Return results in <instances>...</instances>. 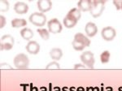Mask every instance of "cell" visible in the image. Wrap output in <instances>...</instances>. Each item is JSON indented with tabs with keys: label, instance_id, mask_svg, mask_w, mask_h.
Here are the masks:
<instances>
[{
	"label": "cell",
	"instance_id": "obj_8",
	"mask_svg": "<svg viewBox=\"0 0 122 91\" xmlns=\"http://www.w3.org/2000/svg\"><path fill=\"white\" fill-rule=\"evenodd\" d=\"M26 51L30 55H37L40 51V46L37 41H29L26 45Z\"/></svg>",
	"mask_w": 122,
	"mask_h": 91
},
{
	"label": "cell",
	"instance_id": "obj_27",
	"mask_svg": "<svg viewBox=\"0 0 122 91\" xmlns=\"http://www.w3.org/2000/svg\"><path fill=\"white\" fill-rule=\"evenodd\" d=\"M86 68V67L84 66L83 64H75L74 65V69H85Z\"/></svg>",
	"mask_w": 122,
	"mask_h": 91
},
{
	"label": "cell",
	"instance_id": "obj_20",
	"mask_svg": "<svg viewBox=\"0 0 122 91\" xmlns=\"http://www.w3.org/2000/svg\"><path fill=\"white\" fill-rule=\"evenodd\" d=\"M111 54L108 51H104L101 55H100V61L102 64H107L109 62Z\"/></svg>",
	"mask_w": 122,
	"mask_h": 91
},
{
	"label": "cell",
	"instance_id": "obj_1",
	"mask_svg": "<svg viewBox=\"0 0 122 91\" xmlns=\"http://www.w3.org/2000/svg\"><path fill=\"white\" fill-rule=\"evenodd\" d=\"M105 1L97 0V1H92L91 7H90V12L94 18L99 17L103 12L105 9Z\"/></svg>",
	"mask_w": 122,
	"mask_h": 91
},
{
	"label": "cell",
	"instance_id": "obj_18",
	"mask_svg": "<svg viewBox=\"0 0 122 91\" xmlns=\"http://www.w3.org/2000/svg\"><path fill=\"white\" fill-rule=\"evenodd\" d=\"M76 23H77L76 21L70 19L69 17H68V16H65L64 19V25L67 29H72V28H73L76 25Z\"/></svg>",
	"mask_w": 122,
	"mask_h": 91
},
{
	"label": "cell",
	"instance_id": "obj_25",
	"mask_svg": "<svg viewBox=\"0 0 122 91\" xmlns=\"http://www.w3.org/2000/svg\"><path fill=\"white\" fill-rule=\"evenodd\" d=\"M113 4L116 6L117 10H120L122 7V1H113Z\"/></svg>",
	"mask_w": 122,
	"mask_h": 91
},
{
	"label": "cell",
	"instance_id": "obj_19",
	"mask_svg": "<svg viewBox=\"0 0 122 91\" xmlns=\"http://www.w3.org/2000/svg\"><path fill=\"white\" fill-rule=\"evenodd\" d=\"M37 32L38 33V34L40 35V37H42V40L44 41H46L49 39V37H50V32H49L47 29H37Z\"/></svg>",
	"mask_w": 122,
	"mask_h": 91
},
{
	"label": "cell",
	"instance_id": "obj_24",
	"mask_svg": "<svg viewBox=\"0 0 122 91\" xmlns=\"http://www.w3.org/2000/svg\"><path fill=\"white\" fill-rule=\"evenodd\" d=\"M5 25H6V18L4 16H3V15H1L0 16V28L3 29L5 26Z\"/></svg>",
	"mask_w": 122,
	"mask_h": 91
},
{
	"label": "cell",
	"instance_id": "obj_23",
	"mask_svg": "<svg viewBox=\"0 0 122 91\" xmlns=\"http://www.w3.org/2000/svg\"><path fill=\"white\" fill-rule=\"evenodd\" d=\"M60 66L56 61H53V62H51L50 64H48L46 65V70H50V69H60Z\"/></svg>",
	"mask_w": 122,
	"mask_h": 91
},
{
	"label": "cell",
	"instance_id": "obj_21",
	"mask_svg": "<svg viewBox=\"0 0 122 91\" xmlns=\"http://www.w3.org/2000/svg\"><path fill=\"white\" fill-rule=\"evenodd\" d=\"M72 47H73L74 50L78 51H83V50H84V48H85V47H86L83 44H82L81 42H80L79 41H76V40H75V39H73V41H72Z\"/></svg>",
	"mask_w": 122,
	"mask_h": 91
},
{
	"label": "cell",
	"instance_id": "obj_16",
	"mask_svg": "<svg viewBox=\"0 0 122 91\" xmlns=\"http://www.w3.org/2000/svg\"><path fill=\"white\" fill-rule=\"evenodd\" d=\"M20 35L23 39L29 41L33 37V32L29 28H24L20 31Z\"/></svg>",
	"mask_w": 122,
	"mask_h": 91
},
{
	"label": "cell",
	"instance_id": "obj_2",
	"mask_svg": "<svg viewBox=\"0 0 122 91\" xmlns=\"http://www.w3.org/2000/svg\"><path fill=\"white\" fill-rule=\"evenodd\" d=\"M13 62H14L15 67L18 69H26L28 68L29 64L28 56L26 55L23 54V53H20V54L15 55Z\"/></svg>",
	"mask_w": 122,
	"mask_h": 91
},
{
	"label": "cell",
	"instance_id": "obj_14",
	"mask_svg": "<svg viewBox=\"0 0 122 91\" xmlns=\"http://www.w3.org/2000/svg\"><path fill=\"white\" fill-rule=\"evenodd\" d=\"M74 39L76 41H79L80 42H81L85 46H89L90 45V41L89 40L86 36H85L83 33H76L75 36H74Z\"/></svg>",
	"mask_w": 122,
	"mask_h": 91
},
{
	"label": "cell",
	"instance_id": "obj_13",
	"mask_svg": "<svg viewBox=\"0 0 122 91\" xmlns=\"http://www.w3.org/2000/svg\"><path fill=\"white\" fill-rule=\"evenodd\" d=\"M91 3L92 1H90V0H81L77 3L78 9L81 11H90L91 7Z\"/></svg>",
	"mask_w": 122,
	"mask_h": 91
},
{
	"label": "cell",
	"instance_id": "obj_3",
	"mask_svg": "<svg viewBox=\"0 0 122 91\" xmlns=\"http://www.w3.org/2000/svg\"><path fill=\"white\" fill-rule=\"evenodd\" d=\"M29 21L37 27H42L46 22V16L42 12H34L29 16Z\"/></svg>",
	"mask_w": 122,
	"mask_h": 91
},
{
	"label": "cell",
	"instance_id": "obj_28",
	"mask_svg": "<svg viewBox=\"0 0 122 91\" xmlns=\"http://www.w3.org/2000/svg\"><path fill=\"white\" fill-rule=\"evenodd\" d=\"M121 10H122V7H121Z\"/></svg>",
	"mask_w": 122,
	"mask_h": 91
},
{
	"label": "cell",
	"instance_id": "obj_15",
	"mask_svg": "<svg viewBox=\"0 0 122 91\" xmlns=\"http://www.w3.org/2000/svg\"><path fill=\"white\" fill-rule=\"evenodd\" d=\"M50 56L55 61H58L62 58L63 56V51L60 48H53L50 51Z\"/></svg>",
	"mask_w": 122,
	"mask_h": 91
},
{
	"label": "cell",
	"instance_id": "obj_11",
	"mask_svg": "<svg viewBox=\"0 0 122 91\" xmlns=\"http://www.w3.org/2000/svg\"><path fill=\"white\" fill-rule=\"evenodd\" d=\"M14 10L17 14L23 15V14L27 13L29 10V7L26 3H23V2H18L14 5Z\"/></svg>",
	"mask_w": 122,
	"mask_h": 91
},
{
	"label": "cell",
	"instance_id": "obj_7",
	"mask_svg": "<svg viewBox=\"0 0 122 91\" xmlns=\"http://www.w3.org/2000/svg\"><path fill=\"white\" fill-rule=\"evenodd\" d=\"M101 35L102 37L105 41H112L116 37V36H117V32H116V29L113 27L107 26L102 29Z\"/></svg>",
	"mask_w": 122,
	"mask_h": 91
},
{
	"label": "cell",
	"instance_id": "obj_26",
	"mask_svg": "<svg viewBox=\"0 0 122 91\" xmlns=\"http://www.w3.org/2000/svg\"><path fill=\"white\" fill-rule=\"evenodd\" d=\"M1 69H8V70H11V69H12V68H11V66H10L8 64L2 63L1 64Z\"/></svg>",
	"mask_w": 122,
	"mask_h": 91
},
{
	"label": "cell",
	"instance_id": "obj_12",
	"mask_svg": "<svg viewBox=\"0 0 122 91\" xmlns=\"http://www.w3.org/2000/svg\"><path fill=\"white\" fill-rule=\"evenodd\" d=\"M81 14L80 10L78 8H76V7H74V8L71 9L70 11H68L66 16L69 17L70 19L73 20H75L77 22L81 18Z\"/></svg>",
	"mask_w": 122,
	"mask_h": 91
},
{
	"label": "cell",
	"instance_id": "obj_6",
	"mask_svg": "<svg viewBox=\"0 0 122 91\" xmlns=\"http://www.w3.org/2000/svg\"><path fill=\"white\" fill-rule=\"evenodd\" d=\"M81 60L83 64L87 66L88 68H94V54L91 51H85L84 53H82L81 55Z\"/></svg>",
	"mask_w": 122,
	"mask_h": 91
},
{
	"label": "cell",
	"instance_id": "obj_17",
	"mask_svg": "<svg viewBox=\"0 0 122 91\" xmlns=\"http://www.w3.org/2000/svg\"><path fill=\"white\" fill-rule=\"evenodd\" d=\"M11 26L13 28H20L25 27L27 25V21L25 19H18L15 18L11 20Z\"/></svg>",
	"mask_w": 122,
	"mask_h": 91
},
{
	"label": "cell",
	"instance_id": "obj_4",
	"mask_svg": "<svg viewBox=\"0 0 122 91\" xmlns=\"http://www.w3.org/2000/svg\"><path fill=\"white\" fill-rule=\"evenodd\" d=\"M14 37L11 35L7 34L4 35L1 37V41H0V46H1V50L2 51H10L13 48L14 46Z\"/></svg>",
	"mask_w": 122,
	"mask_h": 91
},
{
	"label": "cell",
	"instance_id": "obj_5",
	"mask_svg": "<svg viewBox=\"0 0 122 91\" xmlns=\"http://www.w3.org/2000/svg\"><path fill=\"white\" fill-rule=\"evenodd\" d=\"M47 27H48V31L51 33L56 34V33H61L63 29V26L61 25V23L60 22L58 19L54 18L51 19L48 21L47 23Z\"/></svg>",
	"mask_w": 122,
	"mask_h": 91
},
{
	"label": "cell",
	"instance_id": "obj_9",
	"mask_svg": "<svg viewBox=\"0 0 122 91\" xmlns=\"http://www.w3.org/2000/svg\"><path fill=\"white\" fill-rule=\"evenodd\" d=\"M38 10L42 13L46 12L52 8V3L49 0H40L37 3Z\"/></svg>",
	"mask_w": 122,
	"mask_h": 91
},
{
	"label": "cell",
	"instance_id": "obj_10",
	"mask_svg": "<svg viewBox=\"0 0 122 91\" xmlns=\"http://www.w3.org/2000/svg\"><path fill=\"white\" fill-rule=\"evenodd\" d=\"M85 31H86V33L88 37H94L96 35V33H98V27L96 26L95 24L92 23V22H89L86 25V27H85Z\"/></svg>",
	"mask_w": 122,
	"mask_h": 91
},
{
	"label": "cell",
	"instance_id": "obj_22",
	"mask_svg": "<svg viewBox=\"0 0 122 91\" xmlns=\"http://www.w3.org/2000/svg\"><path fill=\"white\" fill-rule=\"evenodd\" d=\"M9 9V3L7 1H4V0H2L0 2V10H1L2 12H5L7 11Z\"/></svg>",
	"mask_w": 122,
	"mask_h": 91
}]
</instances>
